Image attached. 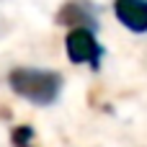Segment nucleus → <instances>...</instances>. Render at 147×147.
I'll list each match as a JSON object with an SVG mask.
<instances>
[{"instance_id":"1","label":"nucleus","mask_w":147,"mask_h":147,"mask_svg":"<svg viewBox=\"0 0 147 147\" xmlns=\"http://www.w3.org/2000/svg\"><path fill=\"white\" fill-rule=\"evenodd\" d=\"M8 83L21 98L36 106H49L62 90V78L52 70H39V67H16L8 75Z\"/></svg>"},{"instance_id":"2","label":"nucleus","mask_w":147,"mask_h":147,"mask_svg":"<svg viewBox=\"0 0 147 147\" xmlns=\"http://www.w3.org/2000/svg\"><path fill=\"white\" fill-rule=\"evenodd\" d=\"M67 54L72 62L83 65V62H98L101 57V47L96 41V36L88 31V28H75L70 36H67Z\"/></svg>"},{"instance_id":"3","label":"nucleus","mask_w":147,"mask_h":147,"mask_svg":"<svg viewBox=\"0 0 147 147\" xmlns=\"http://www.w3.org/2000/svg\"><path fill=\"white\" fill-rule=\"evenodd\" d=\"M116 18L129 28L142 34L147 31V0H116Z\"/></svg>"}]
</instances>
